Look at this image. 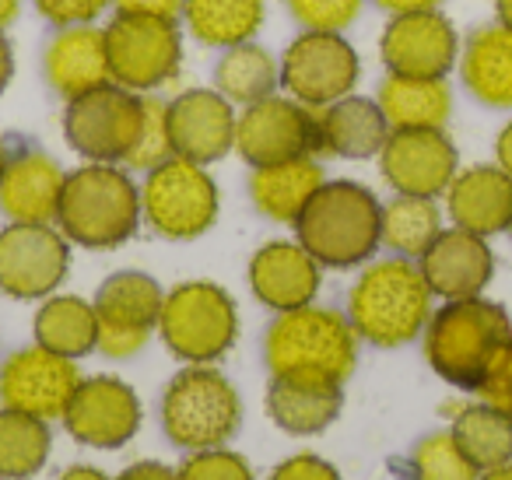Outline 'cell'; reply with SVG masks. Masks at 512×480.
<instances>
[{"label":"cell","instance_id":"cell-1","mask_svg":"<svg viewBox=\"0 0 512 480\" xmlns=\"http://www.w3.org/2000/svg\"><path fill=\"white\" fill-rule=\"evenodd\" d=\"M379 225H383V204L376 193L351 179H334L323 183L302 207L295 235L320 267L348 270L369 263V256L383 246Z\"/></svg>","mask_w":512,"mask_h":480},{"label":"cell","instance_id":"cell-2","mask_svg":"<svg viewBox=\"0 0 512 480\" xmlns=\"http://www.w3.org/2000/svg\"><path fill=\"white\" fill-rule=\"evenodd\" d=\"M274 379H316L344 386L358 361V333L348 316L320 305L278 312L264 337Z\"/></svg>","mask_w":512,"mask_h":480},{"label":"cell","instance_id":"cell-3","mask_svg":"<svg viewBox=\"0 0 512 480\" xmlns=\"http://www.w3.org/2000/svg\"><path fill=\"white\" fill-rule=\"evenodd\" d=\"M512 340V319L498 302L474 295L446 302L425 326V358L439 379L474 393Z\"/></svg>","mask_w":512,"mask_h":480},{"label":"cell","instance_id":"cell-4","mask_svg":"<svg viewBox=\"0 0 512 480\" xmlns=\"http://www.w3.org/2000/svg\"><path fill=\"white\" fill-rule=\"evenodd\" d=\"M432 288L407 256H390L358 274L348 295V319L376 347L411 344L432 319Z\"/></svg>","mask_w":512,"mask_h":480},{"label":"cell","instance_id":"cell-5","mask_svg":"<svg viewBox=\"0 0 512 480\" xmlns=\"http://www.w3.org/2000/svg\"><path fill=\"white\" fill-rule=\"evenodd\" d=\"M57 225L74 246L116 249L141 225V190L116 165L88 162L64 179Z\"/></svg>","mask_w":512,"mask_h":480},{"label":"cell","instance_id":"cell-6","mask_svg":"<svg viewBox=\"0 0 512 480\" xmlns=\"http://www.w3.org/2000/svg\"><path fill=\"white\" fill-rule=\"evenodd\" d=\"M242 424L239 389L211 365H186L162 393V428L179 449L225 445Z\"/></svg>","mask_w":512,"mask_h":480},{"label":"cell","instance_id":"cell-7","mask_svg":"<svg viewBox=\"0 0 512 480\" xmlns=\"http://www.w3.org/2000/svg\"><path fill=\"white\" fill-rule=\"evenodd\" d=\"M158 333L179 361L211 365L232 351L239 337V312L225 288L211 281H186L165 295Z\"/></svg>","mask_w":512,"mask_h":480},{"label":"cell","instance_id":"cell-8","mask_svg":"<svg viewBox=\"0 0 512 480\" xmlns=\"http://www.w3.org/2000/svg\"><path fill=\"white\" fill-rule=\"evenodd\" d=\"M141 214L162 239H200L218 218V186L207 176V165L172 155L151 169L141 190Z\"/></svg>","mask_w":512,"mask_h":480},{"label":"cell","instance_id":"cell-9","mask_svg":"<svg viewBox=\"0 0 512 480\" xmlns=\"http://www.w3.org/2000/svg\"><path fill=\"white\" fill-rule=\"evenodd\" d=\"M141 120L144 99H137V92H130V88L109 81V85L92 88L78 99H67L64 137L88 162L116 165L127 162V155L134 151Z\"/></svg>","mask_w":512,"mask_h":480},{"label":"cell","instance_id":"cell-10","mask_svg":"<svg viewBox=\"0 0 512 480\" xmlns=\"http://www.w3.org/2000/svg\"><path fill=\"white\" fill-rule=\"evenodd\" d=\"M235 151L253 169L323 155L320 109L302 106L292 95H267L235 120Z\"/></svg>","mask_w":512,"mask_h":480},{"label":"cell","instance_id":"cell-11","mask_svg":"<svg viewBox=\"0 0 512 480\" xmlns=\"http://www.w3.org/2000/svg\"><path fill=\"white\" fill-rule=\"evenodd\" d=\"M109 74L130 92H155L169 85L183 64V36L176 22L116 15L106 29Z\"/></svg>","mask_w":512,"mask_h":480},{"label":"cell","instance_id":"cell-12","mask_svg":"<svg viewBox=\"0 0 512 480\" xmlns=\"http://www.w3.org/2000/svg\"><path fill=\"white\" fill-rule=\"evenodd\" d=\"M71 270L67 235L50 225L11 221L0 228V291L18 302L50 298Z\"/></svg>","mask_w":512,"mask_h":480},{"label":"cell","instance_id":"cell-13","mask_svg":"<svg viewBox=\"0 0 512 480\" xmlns=\"http://www.w3.org/2000/svg\"><path fill=\"white\" fill-rule=\"evenodd\" d=\"M358 53L341 32H302L281 60V85L302 106L323 109L351 95L358 81Z\"/></svg>","mask_w":512,"mask_h":480},{"label":"cell","instance_id":"cell-14","mask_svg":"<svg viewBox=\"0 0 512 480\" xmlns=\"http://www.w3.org/2000/svg\"><path fill=\"white\" fill-rule=\"evenodd\" d=\"M81 386L78 361L46 347H22L0 365V403L25 410L43 421L64 417L74 389Z\"/></svg>","mask_w":512,"mask_h":480},{"label":"cell","instance_id":"cell-15","mask_svg":"<svg viewBox=\"0 0 512 480\" xmlns=\"http://www.w3.org/2000/svg\"><path fill=\"white\" fill-rule=\"evenodd\" d=\"M379 57L386 71L400 78H435L446 81V74L460 60V36L453 22L439 11H414V15H393L379 39Z\"/></svg>","mask_w":512,"mask_h":480},{"label":"cell","instance_id":"cell-16","mask_svg":"<svg viewBox=\"0 0 512 480\" xmlns=\"http://www.w3.org/2000/svg\"><path fill=\"white\" fill-rule=\"evenodd\" d=\"M60 421L74 442L92 449H120L141 428V400L123 379L92 375L74 389Z\"/></svg>","mask_w":512,"mask_h":480},{"label":"cell","instance_id":"cell-17","mask_svg":"<svg viewBox=\"0 0 512 480\" xmlns=\"http://www.w3.org/2000/svg\"><path fill=\"white\" fill-rule=\"evenodd\" d=\"M383 179L404 197H439L460 172V151L446 130H390L379 151Z\"/></svg>","mask_w":512,"mask_h":480},{"label":"cell","instance_id":"cell-18","mask_svg":"<svg viewBox=\"0 0 512 480\" xmlns=\"http://www.w3.org/2000/svg\"><path fill=\"white\" fill-rule=\"evenodd\" d=\"M165 123H169L172 155L186 162L211 165L235 148V113L232 102L218 92H193L176 95L165 102Z\"/></svg>","mask_w":512,"mask_h":480},{"label":"cell","instance_id":"cell-19","mask_svg":"<svg viewBox=\"0 0 512 480\" xmlns=\"http://www.w3.org/2000/svg\"><path fill=\"white\" fill-rule=\"evenodd\" d=\"M418 270L432 295L456 302V298H474L488 288L495 274V256L481 235L449 228V232H439V239L421 253Z\"/></svg>","mask_w":512,"mask_h":480},{"label":"cell","instance_id":"cell-20","mask_svg":"<svg viewBox=\"0 0 512 480\" xmlns=\"http://www.w3.org/2000/svg\"><path fill=\"white\" fill-rule=\"evenodd\" d=\"M320 263L302 249V242L274 239L260 246L249 260V288L267 309L292 312L313 305L320 291Z\"/></svg>","mask_w":512,"mask_h":480},{"label":"cell","instance_id":"cell-21","mask_svg":"<svg viewBox=\"0 0 512 480\" xmlns=\"http://www.w3.org/2000/svg\"><path fill=\"white\" fill-rule=\"evenodd\" d=\"M43 74L53 92L64 99H78L92 88L109 85L113 74H109L106 29H95V25L60 29L43 53Z\"/></svg>","mask_w":512,"mask_h":480},{"label":"cell","instance_id":"cell-22","mask_svg":"<svg viewBox=\"0 0 512 480\" xmlns=\"http://www.w3.org/2000/svg\"><path fill=\"white\" fill-rule=\"evenodd\" d=\"M449 218L463 232H474L481 239L498 235L512 221V176L498 165H474L467 172H456L446 190Z\"/></svg>","mask_w":512,"mask_h":480},{"label":"cell","instance_id":"cell-23","mask_svg":"<svg viewBox=\"0 0 512 480\" xmlns=\"http://www.w3.org/2000/svg\"><path fill=\"white\" fill-rule=\"evenodd\" d=\"M64 179V169L43 151H25V155L8 158V169L0 179V211L11 221L50 225L57 221Z\"/></svg>","mask_w":512,"mask_h":480},{"label":"cell","instance_id":"cell-24","mask_svg":"<svg viewBox=\"0 0 512 480\" xmlns=\"http://www.w3.org/2000/svg\"><path fill=\"white\" fill-rule=\"evenodd\" d=\"M386 137H390V123H386V116L376 99L344 95V99H337L320 109L323 155H337V158L358 162V158L379 155Z\"/></svg>","mask_w":512,"mask_h":480},{"label":"cell","instance_id":"cell-25","mask_svg":"<svg viewBox=\"0 0 512 480\" xmlns=\"http://www.w3.org/2000/svg\"><path fill=\"white\" fill-rule=\"evenodd\" d=\"M344 389L316 379H274L267 386V417L288 435H320L337 421Z\"/></svg>","mask_w":512,"mask_h":480},{"label":"cell","instance_id":"cell-26","mask_svg":"<svg viewBox=\"0 0 512 480\" xmlns=\"http://www.w3.org/2000/svg\"><path fill=\"white\" fill-rule=\"evenodd\" d=\"M460 78L477 102L491 109L512 106V32L502 25L477 29L460 46Z\"/></svg>","mask_w":512,"mask_h":480},{"label":"cell","instance_id":"cell-27","mask_svg":"<svg viewBox=\"0 0 512 480\" xmlns=\"http://www.w3.org/2000/svg\"><path fill=\"white\" fill-rule=\"evenodd\" d=\"M327 183L316 158H295V162L260 165L249 176V197L256 211L267 214L278 225H295L302 207L313 200V193Z\"/></svg>","mask_w":512,"mask_h":480},{"label":"cell","instance_id":"cell-28","mask_svg":"<svg viewBox=\"0 0 512 480\" xmlns=\"http://www.w3.org/2000/svg\"><path fill=\"white\" fill-rule=\"evenodd\" d=\"M390 130H446L453 116V95L446 81L435 78H390L379 85L376 95Z\"/></svg>","mask_w":512,"mask_h":480},{"label":"cell","instance_id":"cell-29","mask_svg":"<svg viewBox=\"0 0 512 480\" xmlns=\"http://www.w3.org/2000/svg\"><path fill=\"white\" fill-rule=\"evenodd\" d=\"M165 291L144 270H120L106 277L95 291V316L106 326H123V330H155L158 312H162Z\"/></svg>","mask_w":512,"mask_h":480},{"label":"cell","instance_id":"cell-30","mask_svg":"<svg viewBox=\"0 0 512 480\" xmlns=\"http://www.w3.org/2000/svg\"><path fill=\"white\" fill-rule=\"evenodd\" d=\"M186 29L211 50L249 43L264 25V0H183Z\"/></svg>","mask_w":512,"mask_h":480},{"label":"cell","instance_id":"cell-31","mask_svg":"<svg viewBox=\"0 0 512 480\" xmlns=\"http://www.w3.org/2000/svg\"><path fill=\"white\" fill-rule=\"evenodd\" d=\"M99 340L95 305L78 295H50L36 312V344L64 358H85Z\"/></svg>","mask_w":512,"mask_h":480},{"label":"cell","instance_id":"cell-32","mask_svg":"<svg viewBox=\"0 0 512 480\" xmlns=\"http://www.w3.org/2000/svg\"><path fill=\"white\" fill-rule=\"evenodd\" d=\"M281 81V67L264 46L253 39L239 46H228L214 67V92L225 95L235 106H253V102L274 95Z\"/></svg>","mask_w":512,"mask_h":480},{"label":"cell","instance_id":"cell-33","mask_svg":"<svg viewBox=\"0 0 512 480\" xmlns=\"http://www.w3.org/2000/svg\"><path fill=\"white\" fill-rule=\"evenodd\" d=\"M453 438L477 470H495L512 459V421L488 403H467L453 417Z\"/></svg>","mask_w":512,"mask_h":480},{"label":"cell","instance_id":"cell-34","mask_svg":"<svg viewBox=\"0 0 512 480\" xmlns=\"http://www.w3.org/2000/svg\"><path fill=\"white\" fill-rule=\"evenodd\" d=\"M50 459V428L43 417L0 407V477L29 480Z\"/></svg>","mask_w":512,"mask_h":480},{"label":"cell","instance_id":"cell-35","mask_svg":"<svg viewBox=\"0 0 512 480\" xmlns=\"http://www.w3.org/2000/svg\"><path fill=\"white\" fill-rule=\"evenodd\" d=\"M442 232V214L435 207L432 197H397L383 207V225H379V239L386 249H393L397 256H418L439 239Z\"/></svg>","mask_w":512,"mask_h":480},{"label":"cell","instance_id":"cell-36","mask_svg":"<svg viewBox=\"0 0 512 480\" xmlns=\"http://www.w3.org/2000/svg\"><path fill=\"white\" fill-rule=\"evenodd\" d=\"M411 480H477L481 470L467 459L453 431L425 435L411 452Z\"/></svg>","mask_w":512,"mask_h":480},{"label":"cell","instance_id":"cell-37","mask_svg":"<svg viewBox=\"0 0 512 480\" xmlns=\"http://www.w3.org/2000/svg\"><path fill=\"white\" fill-rule=\"evenodd\" d=\"M172 158V141H169V123H165V102L162 99H144V120L141 134H137L134 151L127 155V169L151 172L162 162Z\"/></svg>","mask_w":512,"mask_h":480},{"label":"cell","instance_id":"cell-38","mask_svg":"<svg viewBox=\"0 0 512 480\" xmlns=\"http://www.w3.org/2000/svg\"><path fill=\"white\" fill-rule=\"evenodd\" d=\"M176 480H253L246 456L232 449H197L183 459V466L176 470Z\"/></svg>","mask_w":512,"mask_h":480},{"label":"cell","instance_id":"cell-39","mask_svg":"<svg viewBox=\"0 0 512 480\" xmlns=\"http://www.w3.org/2000/svg\"><path fill=\"white\" fill-rule=\"evenodd\" d=\"M306 32H344L358 22L365 0H288Z\"/></svg>","mask_w":512,"mask_h":480},{"label":"cell","instance_id":"cell-40","mask_svg":"<svg viewBox=\"0 0 512 480\" xmlns=\"http://www.w3.org/2000/svg\"><path fill=\"white\" fill-rule=\"evenodd\" d=\"M36 11L57 29H71V25H92L113 0H32Z\"/></svg>","mask_w":512,"mask_h":480},{"label":"cell","instance_id":"cell-41","mask_svg":"<svg viewBox=\"0 0 512 480\" xmlns=\"http://www.w3.org/2000/svg\"><path fill=\"white\" fill-rule=\"evenodd\" d=\"M474 393L512 421V340L505 344V351L495 358V365L488 368V375H484Z\"/></svg>","mask_w":512,"mask_h":480},{"label":"cell","instance_id":"cell-42","mask_svg":"<svg viewBox=\"0 0 512 480\" xmlns=\"http://www.w3.org/2000/svg\"><path fill=\"white\" fill-rule=\"evenodd\" d=\"M151 340V330H123V326H106L99 323V340H95V351H102L106 358L127 361L141 351Z\"/></svg>","mask_w":512,"mask_h":480},{"label":"cell","instance_id":"cell-43","mask_svg":"<svg viewBox=\"0 0 512 480\" xmlns=\"http://www.w3.org/2000/svg\"><path fill=\"white\" fill-rule=\"evenodd\" d=\"M271 480H341V473L327 459L313 456V452H302V456H292L281 466H274Z\"/></svg>","mask_w":512,"mask_h":480},{"label":"cell","instance_id":"cell-44","mask_svg":"<svg viewBox=\"0 0 512 480\" xmlns=\"http://www.w3.org/2000/svg\"><path fill=\"white\" fill-rule=\"evenodd\" d=\"M116 15L127 18H162V22H176L183 15V0H113Z\"/></svg>","mask_w":512,"mask_h":480},{"label":"cell","instance_id":"cell-45","mask_svg":"<svg viewBox=\"0 0 512 480\" xmlns=\"http://www.w3.org/2000/svg\"><path fill=\"white\" fill-rule=\"evenodd\" d=\"M116 480H176V470L158 459H141V463H130Z\"/></svg>","mask_w":512,"mask_h":480},{"label":"cell","instance_id":"cell-46","mask_svg":"<svg viewBox=\"0 0 512 480\" xmlns=\"http://www.w3.org/2000/svg\"><path fill=\"white\" fill-rule=\"evenodd\" d=\"M386 15H414V11H432L439 0H372Z\"/></svg>","mask_w":512,"mask_h":480},{"label":"cell","instance_id":"cell-47","mask_svg":"<svg viewBox=\"0 0 512 480\" xmlns=\"http://www.w3.org/2000/svg\"><path fill=\"white\" fill-rule=\"evenodd\" d=\"M495 162L502 172H509L512 176V123H505L502 130H498V141H495Z\"/></svg>","mask_w":512,"mask_h":480},{"label":"cell","instance_id":"cell-48","mask_svg":"<svg viewBox=\"0 0 512 480\" xmlns=\"http://www.w3.org/2000/svg\"><path fill=\"white\" fill-rule=\"evenodd\" d=\"M11 78H15V53H11V43L0 32V92L11 85Z\"/></svg>","mask_w":512,"mask_h":480},{"label":"cell","instance_id":"cell-49","mask_svg":"<svg viewBox=\"0 0 512 480\" xmlns=\"http://www.w3.org/2000/svg\"><path fill=\"white\" fill-rule=\"evenodd\" d=\"M57 480H109V477L99 470V466H85V463H78V466H71V470L60 473Z\"/></svg>","mask_w":512,"mask_h":480},{"label":"cell","instance_id":"cell-50","mask_svg":"<svg viewBox=\"0 0 512 480\" xmlns=\"http://www.w3.org/2000/svg\"><path fill=\"white\" fill-rule=\"evenodd\" d=\"M18 11H22V0H0V32L15 22Z\"/></svg>","mask_w":512,"mask_h":480},{"label":"cell","instance_id":"cell-51","mask_svg":"<svg viewBox=\"0 0 512 480\" xmlns=\"http://www.w3.org/2000/svg\"><path fill=\"white\" fill-rule=\"evenodd\" d=\"M495 11H498V25L512 32V0H495Z\"/></svg>","mask_w":512,"mask_h":480},{"label":"cell","instance_id":"cell-52","mask_svg":"<svg viewBox=\"0 0 512 480\" xmlns=\"http://www.w3.org/2000/svg\"><path fill=\"white\" fill-rule=\"evenodd\" d=\"M477 480H512V459H509V463H502V466H495V470H484Z\"/></svg>","mask_w":512,"mask_h":480},{"label":"cell","instance_id":"cell-53","mask_svg":"<svg viewBox=\"0 0 512 480\" xmlns=\"http://www.w3.org/2000/svg\"><path fill=\"white\" fill-rule=\"evenodd\" d=\"M4 169H8V151H4V144H0V179H4Z\"/></svg>","mask_w":512,"mask_h":480},{"label":"cell","instance_id":"cell-54","mask_svg":"<svg viewBox=\"0 0 512 480\" xmlns=\"http://www.w3.org/2000/svg\"><path fill=\"white\" fill-rule=\"evenodd\" d=\"M505 232H509V235H512V221H509V228H505Z\"/></svg>","mask_w":512,"mask_h":480}]
</instances>
